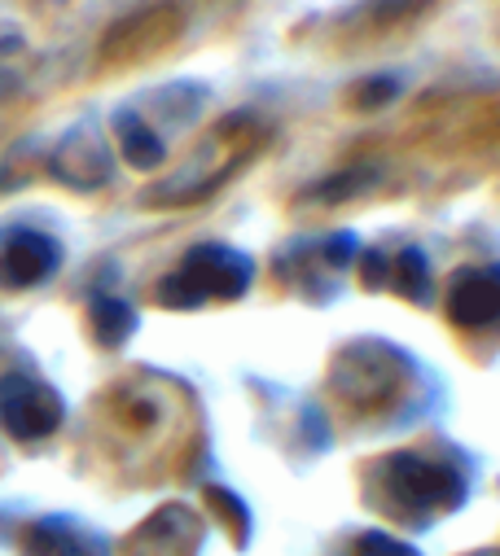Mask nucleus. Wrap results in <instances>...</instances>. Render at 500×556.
I'll list each match as a JSON object with an SVG mask.
<instances>
[{
	"label": "nucleus",
	"mask_w": 500,
	"mask_h": 556,
	"mask_svg": "<svg viewBox=\"0 0 500 556\" xmlns=\"http://www.w3.org/2000/svg\"><path fill=\"white\" fill-rule=\"evenodd\" d=\"M250 276H255V267H250L246 254L228 250V245H198L167 281L159 290V299L167 307H198V303H211V299H241Z\"/></svg>",
	"instance_id": "nucleus-1"
},
{
	"label": "nucleus",
	"mask_w": 500,
	"mask_h": 556,
	"mask_svg": "<svg viewBox=\"0 0 500 556\" xmlns=\"http://www.w3.org/2000/svg\"><path fill=\"white\" fill-rule=\"evenodd\" d=\"M461 495H465V486L448 465H435L422 456H396L387 465V504L417 526L457 508Z\"/></svg>",
	"instance_id": "nucleus-2"
},
{
	"label": "nucleus",
	"mask_w": 500,
	"mask_h": 556,
	"mask_svg": "<svg viewBox=\"0 0 500 556\" xmlns=\"http://www.w3.org/2000/svg\"><path fill=\"white\" fill-rule=\"evenodd\" d=\"M0 426L18 443L49 439L62 426V394L40 377L5 372L0 377Z\"/></svg>",
	"instance_id": "nucleus-3"
},
{
	"label": "nucleus",
	"mask_w": 500,
	"mask_h": 556,
	"mask_svg": "<svg viewBox=\"0 0 500 556\" xmlns=\"http://www.w3.org/2000/svg\"><path fill=\"white\" fill-rule=\"evenodd\" d=\"M62 267V250L53 237L36 232V228H14L0 241V286L10 290H27L40 286Z\"/></svg>",
	"instance_id": "nucleus-4"
},
{
	"label": "nucleus",
	"mask_w": 500,
	"mask_h": 556,
	"mask_svg": "<svg viewBox=\"0 0 500 556\" xmlns=\"http://www.w3.org/2000/svg\"><path fill=\"white\" fill-rule=\"evenodd\" d=\"M448 312L465 329H487L500 320V267L461 271L448 294Z\"/></svg>",
	"instance_id": "nucleus-5"
},
{
	"label": "nucleus",
	"mask_w": 500,
	"mask_h": 556,
	"mask_svg": "<svg viewBox=\"0 0 500 556\" xmlns=\"http://www.w3.org/2000/svg\"><path fill=\"white\" fill-rule=\"evenodd\" d=\"M27 556H101V543L71 521H36L23 534Z\"/></svg>",
	"instance_id": "nucleus-6"
},
{
	"label": "nucleus",
	"mask_w": 500,
	"mask_h": 556,
	"mask_svg": "<svg viewBox=\"0 0 500 556\" xmlns=\"http://www.w3.org/2000/svg\"><path fill=\"white\" fill-rule=\"evenodd\" d=\"M123 154L133 167H159L163 163V146L154 141V131H146L141 123H123Z\"/></svg>",
	"instance_id": "nucleus-7"
},
{
	"label": "nucleus",
	"mask_w": 500,
	"mask_h": 556,
	"mask_svg": "<svg viewBox=\"0 0 500 556\" xmlns=\"http://www.w3.org/2000/svg\"><path fill=\"white\" fill-rule=\"evenodd\" d=\"M92 316H97V325H101V338L114 346V342H123L133 333V325H137V316L123 307V303H114V299H97L92 303Z\"/></svg>",
	"instance_id": "nucleus-8"
}]
</instances>
